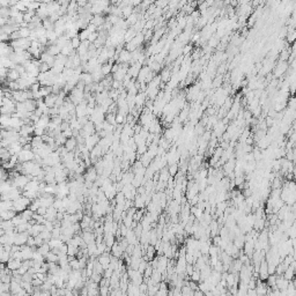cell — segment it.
I'll list each match as a JSON object with an SVG mask.
<instances>
[{"instance_id":"1","label":"cell","mask_w":296,"mask_h":296,"mask_svg":"<svg viewBox=\"0 0 296 296\" xmlns=\"http://www.w3.org/2000/svg\"><path fill=\"white\" fill-rule=\"evenodd\" d=\"M30 203H31L30 199L21 195L19 199H16V200L13 201V209L16 213H21L22 211H24L26 208H28V206L30 205Z\"/></svg>"},{"instance_id":"2","label":"cell","mask_w":296,"mask_h":296,"mask_svg":"<svg viewBox=\"0 0 296 296\" xmlns=\"http://www.w3.org/2000/svg\"><path fill=\"white\" fill-rule=\"evenodd\" d=\"M30 179H32V177L30 176V175H20V174H16L15 176L13 177V179H12V185L16 186L18 189H22L26 186V184L28 183V182L30 181Z\"/></svg>"},{"instance_id":"3","label":"cell","mask_w":296,"mask_h":296,"mask_svg":"<svg viewBox=\"0 0 296 296\" xmlns=\"http://www.w3.org/2000/svg\"><path fill=\"white\" fill-rule=\"evenodd\" d=\"M35 156V153L32 152V149H24L22 148V150L18 154V160L20 163L27 162V161H32Z\"/></svg>"},{"instance_id":"4","label":"cell","mask_w":296,"mask_h":296,"mask_svg":"<svg viewBox=\"0 0 296 296\" xmlns=\"http://www.w3.org/2000/svg\"><path fill=\"white\" fill-rule=\"evenodd\" d=\"M29 237V234L28 231H22V233H16L15 234V237H14V244L16 245H24L27 243V239Z\"/></svg>"},{"instance_id":"5","label":"cell","mask_w":296,"mask_h":296,"mask_svg":"<svg viewBox=\"0 0 296 296\" xmlns=\"http://www.w3.org/2000/svg\"><path fill=\"white\" fill-rule=\"evenodd\" d=\"M34 249L35 247H29V245H21V252H22V260H27V259H32V253H34Z\"/></svg>"},{"instance_id":"6","label":"cell","mask_w":296,"mask_h":296,"mask_svg":"<svg viewBox=\"0 0 296 296\" xmlns=\"http://www.w3.org/2000/svg\"><path fill=\"white\" fill-rule=\"evenodd\" d=\"M125 239L128 242V244H139L140 243V241H139V238L137 237V235L134 234V230L132 229V228H128L127 233H126V235H125Z\"/></svg>"},{"instance_id":"7","label":"cell","mask_w":296,"mask_h":296,"mask_svg":"<svg viewBox=\"0 0 296 296\" xmlns=\"http://www.w3.org/2000/svg\"><path fill=\"white\" fill-rule=\"evenodd\" d=\"M146 101H147V95L145 92H139V93L135 95L134 102H135V106H137V108H142V106L145 105Z\"/></svg>"},{"instance_id":"8","label":"cell","mask_w":296,"mask_h":296,"mask_svg":"<svg viewBox=\"0 0 296 296\" xmlns=\"http://www.w3.org/2000/svg\"><path fill=\"white\" fill-rule=\"evenodd\" d=\"M38 189H40V182L37 179H30L23 187V191H38Z\"/></svg>"},{"instance_id":"9","label":"cell","mask_w":296,"mask_h":296,"mask_svg":"<svg viewBox=\"0 0 296 296\" xmlns=\"http://www.w3.org/2000/svg\"><path fill=\"white\" fill-rule=\"evenodd\" d=\"M50 120H51V118H50L49 115H42L40 117V119H38V122L35 124V126H38V127H43V128H48V125H49Z\"/></svg>"},{"instance_id":"10","label":"cell","mask_w":296,"mask_h":296,"mask_svg":"<svg viewBox=\"0 0 296 296\" xmlns=\"http://www.w3.org/2000/svg\"><path fill=\"white\" fill-rule=\"evenodd\" d=\"M21 265H22V260L15 259V258H13V257H11V258H9V260L7 261V267H8L11 271L18 270V268Z\"/></svg>"},{"instance_id":"11","label":"cell","mask_w":296,"mask_h":296,"mask_svg":"<svg viewBox=\"0 0 296 296\" xmlns=\"http://www.w3.org/2000/svg\"><path fill=\"white\" fill-rule=\"evenodd\" d=\"M111 255L112 256H115V257H117V258H120V257L123 256V253H124V250L122 249V247L119 245V243L118 242H115L114 243V245L111 247Z\"/></svg>"},{"instance_id":"12","label":"cell","mask_w":296,"mask_h":296,"mask_svg":"<svg viewBox=\"0 0 296 296\" xmlns=\"http://www.w3.org/2000/svg\"><path fill=\"white\" fill-rule=\"evenodd\" d=\"M97 171H96V169L95 168H90L87 171V173L84 174V181H89V182H95L96 181V178H97Z\"/></svg>"},{"instance_id":"13","label":"cell","mask_w":296,"mask_h":296,"mask_svg":"<svg viewBox=\"0 0 296 296\" xmlns=\"http://www.w3.org/2000/svg\"><path fill=\"white\" fill-rule=\"evenodd\" d=\"M76 146H78V141H76V139H75L74 137H71V138H68V139H66V142H65V145H64V147H65L68 152H73Z\"/></svg>"},{"instance_id":"14","label":"cell","mask_w":296,"mask_h":296,"mask_svg":"<svg viewBox=\"0 0 296 296\" xmlns=\"http://www.w3.org/2000/svg\"><path fill=\"white\" fill-rule=\"evenodd\" d=\"M15 215H16V212L14 209H6V211H1L0 212L1 220H12Z\"/></svg>"},{"instance_id":"15","label":"cell","mask_w":296,"mask_h":296,"mask_svg":"<svg viewBox=\"0 0 296 296\" xmlns=\"http://www.w3.org/2000/svg\"><path fill=\"white\" fill-rule=\"evenodd\" d=\"M80 80L84 82V86H86V84H90L94 82L92 73H89V72H82V73L80 74Z\"/></svg>"},{"instance_id":"16","label":"cell","mask_w":296,"mask_h":296,"mask_svg":"<svg viewBox=\"0 0 296 296\" xmlns=\"http://www.w3.org/2000/svg\"><path fill=\"white\" fill-rule=\"evenodd\" d=\"M103 241H104V243L106 244V247L111 249V247L115 243V234H112V233H105Z\"/></svg>"},{"instance_id":"17","label":"cell","mask_w":296,"mask_h":296,"mask_svg":"<svg viewBox=\"0 0 296 296\" xmlns=\"http://www.w3.org/2000/svg\"><path fill=\"white\" fill-rule=\"evenodd\" d=\"M235 162H236V160H231L229 159L227 162H225V167H223V170H225V174H228L229 175L230 173H233L234 171V168H235Z\"/></svg>"},{"instance_id":"18","label":"cell","mask_w":296,"mask_h":296,"mask_svg":"<svg viewBox=\"0 0 296 296\" xmlns=\"http://www.w3.org/2000/svg\"><path fill=\"white\" fill-rule=\"evenodd\" d=\"M11 187H12V182L11 181H5V179L0 181V195L8 192L11 190Z\"/></svg>"},{"instance_id":"19","label":"cell","mask_w":296,"mask_h":296,"mask_svg":"<svg viewBox=\"0 0 296 296\" xmlns=\"http://www.w3.org/2000/svg\"><path fill=\"white\" fill-rule=\"evenodd\" d=\"M6 78H7L8 81H16L20 78V73L15 68H11V70L7 71V76Z\"/></svg>"},{"instance_id":"20","label":"cell","mask_w":296,"mask_h":296,"mask_svg":"<svg viewBox=\"0 0 296 296\" xmlns=\"http://www.w3.org/2000/svg\"><path fill=\"white\" fill-rule=\"evenodd\" d=\"M45 51L49 53V54L53 56V57H56L57 54H59V53H60V48H59L58 45H56V44H51V45H48V48H46V50H45Z\"/></svg>"},{"instance_id":"21","label":"cell","mask_w":296,"mask_h":296,"mask_svg":"<svg viewBox=\"0 0 296 296\" xmlns=\"http://www.w3.org/2000/svg\"><path fill=\"white\" fill-rule=\"evenodd\" d=\"M79 249H80V247H74L73 244L67 243V252H66L67 256H68V257H76L78 252H79Z\"/></svg>"},{"instance_id":"22","label":"cell","mask_w":296,"mask_h":296,"mask_svg":"<svg viewBox=\"0 0 296 296\" xmlns=\"http://www.w3.org/2000/svg\"><path fill=\"white\" fill-rule=\"evenodd\" d=\"M132 13H133V6H132V5H126V6L122 7V18L127 19Z\"/></svg>"},{"instance_id":"23","label":"cell","mask_w":296,"mask_h":296,"mask_svg":"<svg viewBox=\"0 0 296 296\" xmlns=\"http://www.w3.org/2000/svg\"><path fill=\"white\" fill-rule=\"evenodd\" d=\"M22 288V286H21V283L18 282V281H15V280H13L12 279V281H11V293L12 294H14V295H16L18 294V292Z\"/></svg>"},{"instance_id":"24","label":"cell","mask_w":296,"mask_h":296,"mask_svg":"<svg viewBox=\"0 0 296 296\" xmlns=\"http://www.w3.org/2000/svg\"><path fill=\"white\" fill-rule=\"evenodd\" d=\"M44 258L46 259V261H49V263H58V259H59L58 255L57 253H54L52 250H50V251L45 255Z\"/></svg>"},{"instance_id":"25","label":"cell","mask_w":296,"mask_h":296,"mask_svg":"<svg viewBox=\"0 0 296 296\" xmlns=\"http://www.w3.org/2000/svg\"><path fill=\"white\" fill-rule=\"evenodd\" d=\"M0 228L6 231V230L13 229V228H15V227H14L12 220H2V221L0 222Z\"/></svg>"},{"instance_id":"26","label":"cell","mask_w":296,"mask_h":296,"mask_svg":"<svg viewBox=\"0 0 296 296\" xmlns=\"http://www.w3.org/2000/svg\"><path fill=\"white\" fill-rule=\"evenodd\" d=\"M62 243H64V242H62V241L60 238H53V237H52L51 239H50L49 242H48V244H49L50 249H57V247H60V245H62Z\"/></svg>"},{"instance_id":"27","label":"cell","mask_w":296,"mask_h":296,"mask_svg":"<svg viewBox=\"0 0 296 296\" xmlns=\"http://www.w3.org/2000/svg\"><path fill=\"white\" fill-rule=\"evenodd\" d=\"M19 35L21 38H28L30 35V28L29 27H22V28H19Z\"/></svg>"},{"instance_id":"28","label":"cell","mask_w":296,"mask_h":296,"mask_svg":"<svg viewBox=\"0 0 296 296\" xmlns=\"http://www.w3.org/2000/svg\"><path fill=\"white\" fill-rule=\"evenodd\" d=\"M114 65V64H112ZM112 65H110V64H108V62H105V64H103L101 66V72L102 74H103V76H108V75L111 74V66Z\"/></svg>"},{"instance_id":"29","label":"cell","mask_w":296,"mask_h":296,"mask_svg":"<svg viewBox=\"0 0 296 296\" xmlns=\"http://www.w3.org/2000/svg\"><path fill=\"white\" fill-rule=\"evenodd\" d=\"M40 236L43 238V241H44L45 243H48L50 239L52 238V234H51V231H49V230H46V229H44L43 231H41Z\"/></svg>"},{"instance_id":"30","label":"cell","mask_w":296,"mask_h":296,"mask_svg":"<svg viewBox=\"0 0 296 296\" xmlns=\"http://www.w3.org/2000/svg\"><path fill=\"white\" fill-rule=\"evenodd\" d=\"M170 76H171V72H170V70H163L162 71V74H160V78H161V81L162 82H168L169 80H170Z\"/></svg>"},{"instance_id":"31","label":"cell","mask_w":296,"mask_h":296,"mask_svg":"<svg viewBox=\"0 0 296 296\" xmlns=\"http://www.w3.org/2000/svg\"><path fill=\"white\" fill-rule=\"evenodd\" d=\"M37 250H38V251H40L41 253H42V255H43V256L45 257V255H46V253H48V252H49L50 250H51V249H50L49 244L45 243V242H44V243L42 244V245L37 247Z\"/></svg>"},{"instance_id":"32","label":"cell","mask_w":296,"mask_h":296,"mask_svg":"<svg viewBox=\"0 0 296 296\" xmlns=\"http://www.w3.org/2000/svg\"><path fill=\"white\" fill-rule=\"evenodd\" d=\"M35 212H32V211H30L29 208H26L24 211H22L21 212V215H22V217H24L27 221H30L31 219H32V214H34Z\"/></svg>"},{"instance_id":"33","label":"cell","mask_w":296,"mask_h":296,"mask_svg":"<svg viewBox=\"0 0 296 296\" xmlns=\"http://www.w3.org/2000/svg\"><path fill=\"white\" fill-rule=\"evenodd\" d=\"M89 34H90V31L86 28V29H81V30L79 31V35L78 36H79V38L81 40V42H82V41H86L88 38Z\"/></svg>"},{"instance_id":"34","label":"cell","mask_w":296,"mask_h":296,"mask_svg":"<svg viewBox=\"0 0 296 296\" xmlns=\"http://www.w3.org/2000/svg\"><path fill=\"white\" fill-rule=\"evenodd\" d=\"M32 219L35 220L36 223H42V225H44L45 222V217L44 215H41V214H38V213H34L32 214Z\"/></svg>"},{"instance_id":"35","label":"cell","mask_w":296,"mask_h":296,"mask_svg":"<svg viewBox=\"0 0 296 296\" xmlns=\"http://www.w3.org/2000/svg\"><path fill=\"white\" fill-rule=\"evenodd\" d=\"M32 260L44 261V256H43L38 250H34V253H32Z\"/></svg>"},{"instance_id":"36","label":"cell","mask_w":296,"mask_h":296,"mask_svg":"<svg viewBox=\"0 0 296 296\" xmlns=\"http://www.w3.org/2000/svg\"><path fill=\"white\" fill-rule=\"evenodd\" d=\"M71 44H72V48L74 50H76L79 48L80 44H81V40L79 38V36H75V37L71 38Z\"/></svg>"},{"instance_id":"37","label":"cell","mask_w":296,"mask_h":296,"mask_svg":"<svg viewBox=\"0 0 296 296\" xmlns=\"http://www.w3.org/2000/svg\"><path fill=\"white\" fill-rule=\"evenodd\" d=\"M181 292H182V295H193V292H195V290H192L187 285H184V286L181 288Z\"/></svg>"},{"instance_id":"38","label":"cell","mask_w":296,"mask_h":296,"mask_svg":"<svg viewBox=\"0 0 296 296\" xmlns=\"http://www.w3.org/2000/svg\"><path fill=\"white\" fill-rule=\"evenodd\" d=\"M190 278L192 281H195V282H199L200 281V271L199 270H195L193 271V273L190 275Z\"/></svg>"},{"instance_id":"39","label":"cell","mask_w":296,"mask_h":296,"mask_svg":"<svg viewBox=\"0 0 296 296\" xmlns=\"http://www.w3.org/2000/svg\"><path fill=\"white\" fill-rule=\"evenodd\" d=\"M177 171H178V165H177V163H174L171 164V165H169L168 173L170 176H176Z\"/></svg>"},{"instance_id":"40","label":"cell","mask_w":296,"mask_h":296,"mask_svg":"<svg viewBox=\"0 0 296 296\" xmlns=\"http://www.w3.org/2000/svg\"><path fill=\"white\" fill-rule=\"evenodd\" d=\"M45 130H46V128L35 126V128H34V134H35V135H38V137H42V135H44L45 133H46Z\"/></svg>"},{"instance_id":"41","label":"cell","mask_w":296,"mask_h":296,"mask_svg":"<svg viewBox=\"0 0 296 296\" xmlns=\"http://www.w3.org/2000/svg\"><path fill=\"white\" fill-rule=\"evenodd\" d=\"M97 37H98V31H94V32H90V34H89L87 41H89L90 43H94L95 41L97 40Z\"/></svg>"},{"instance_id":"42","label":"cell","mask_w":296,"mask_h":296,"mask_svg":"<svg viewBox=\"0 0 296 296\" xmlns=\"http://www.w3.org/2000/svg\"><path fill=\"white\" fill-rule=\"evenodd\" d=\"M53 228H54V225H53V222H52V221H48V220H45V222H44V229L49 230V231H52Z\"/></svg>"},{"instance_id":"43","label":"cell","mask_w":296,"mask_h":296,"mask_svg":"<svg viewBox=\"0 0 296 296\" xmlns=\"http://www.w3.org/2000/svg\"><path fill=\"white\" fill-rule=\"evenodd\" d=\"M34 239H35V245H36V247H40V245H42V244L44 243V241H43V238L41 237L40 235L34 236Z\"/></svg>"},{"instance_id":"44","label":"cell","mask_w":296,"mask_h":296,"mask_svg":"<svg viewBox=\"0 0 296 296\" xmlns=\"http://www.w3.org/2000/svg\"><path fill=\"white\" fill-rule=\"evenodd\" d=\"M78 7H86L88 5V0H76Z\"/></svg>"},{"instance_id":"45","label":"cell","mask_w":296,"mask_h":296,"mask_svg":"<svg viewBox=\"0 0 296 296\" xmlns=\"http://www.w3.org/2000/svg\"><path fill=\"white\" fill-rule=\"evenodd\" d=\"M5 267H6V266H5V263H2V261H0V272H1V271L4 270Z\"/></svg>"},{"instance_id":"46","label":"cell","mask_w":296,"mask_h":296,"mask_svg":"<svg viewBox=\"0 0 296 296\" xmlns=\"http://www.w3.org/2000/svg\"><path fill=\"white\" fill-rule=\"evenodd\" d=\"M0 98H1V96H0Z\"/></svg>"}]
</instances>
